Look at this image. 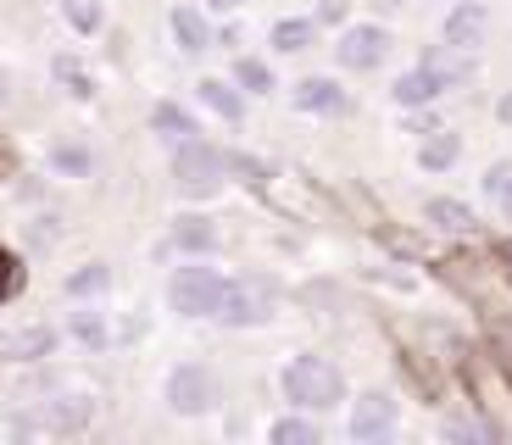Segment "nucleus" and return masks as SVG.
Here are the masks:
<instances>
[{
	"instance_id": "nucleus-33",
	"label": "nucleus",
	"mask_w": 512,
	"mask_h": 445,
	"mask_svg": "<svg viewBox=\"0 0 512 445\" xmlns=\"http://www.w3.org/2000/svg\"><path fill=\"white\" fill-rule=\"evenodd\" d=\"M496 206H501V217H507V223H512V190H507V195H501V201H496Z\"/></svg>"
},
{
	"instance_id": "nucleus-1",
	"label": "nucleus",
	"mask_w": 512,
	"mask_h": 445,
	"mask_svg": "<svg viewBox=\"0 0 512 445\" xmlns=\"http://www.w3.org/2000/svg\"><path fill=\"white\" fill-rule=\"evenodd\" d=\"M279 390H284V401H290L295 412H334L340 401H346V373L334 368L329 356L301 351V356L284 362Z\"/></svg>"
},
{
	"instance_id": "nucleus-19",
	"label": "nucleus",
	"mask_w": 512,
	"mask_h": 445,
	"mask_svg": "<svg viewBox=\"0 0 512 445\" xmlns=\"http://www.w3.org/2000/svg\"><path fill=\"white\" fill-rule=\"evenodd\" d=\"M151 128L162 134V140H173V145H179V140H190V134H201L195 112H184L179 101H162V106H156V112H151Z\"/></svg>"
},
{
	"instance_id": "nucleus-23",
	"label": "nucleus",
	"mask_w": 512,
	"mask_h": 445,
	"mask_svg": "<svg viewBox=\"0 0 512 445\" xmlns=\"http://www.w3.org/2000/svg\"><path fill=\"white\" fill-rule=\"evenodd\" d=\"M73 340H78V345H90V351H106V345H112V329H106V312H95V306L73 312Z\"/></svg>"
},
{
	"instance_id": "nucleus-28",
	"label": "nucleus",
	"mask_w": 512,
	"mask_h": 445,
	"mask_svg": "<svg viewBox=\"0 0 512 445\" xmlns=\"http://www.w3.org/2000/svg\"><path fill=\"white\" fill-rule=\"evenodd\" d=\"M51 162L62 167V173H90V156L78 151V145H62V151H51Z\"/></svg>"
},
{
	"instance_id": "nucleus-26",
	"label": "nucleus",
	"mask_w": 512,
	"mask_h": 445,
	"mask_svg": "<svg viewBox=\"0 0 512 445\" xmlns=\"http://www.w3.org/2000/svg\"><path fill=\"white\" fill-rule=\"evenodd\" d=\"M23 279H28V273H23V256L0 245V301H12V295L23 290Z\"/></svg>"
},
{
	"instance_id": "nucleus-4",
	"label": "nucleus",
	"mask_w": 512,
	"mask_h": 445,
	"mask_svg": "<svg viewBox=\"0 0 512 445\" xmlns=\"http://www.w3.org/2000/svg\"><path fill=\"white\" fill-rule=\"evenodd\" d=\"M223 178H229V167H223L218 145H206L201 134H190V140L173 145V184H179L184 195H212Z\"/></svg>"
},
{
	"instance_id": "nucleus-20",
	"label": "nucleus",
	"mask_w": 512,
	"mask_h": 445,
	"mask_svg": "<svg viewBox=\"0 0 512 445\" xmlns=\"http://www.w3.org/2000/svg\"><path fill=\"white\" fill-rule=\"evenodd\" d=\"M106 290H112V267L106 262H84L78 273H67V295L73 301H101Z\"/></svg>"
},
{
	"instance_id": "nucleus-7",
	"label": "nucleus",
	"mask_w": 512,
	"mask_h": 445,
	"mask_svg": "<svg viewBox=\"0 0 512 445\" xmlns=\"http://www.w3.org/2000/svg\"><path fill=\"white\" fill-rule=\"evenodd\" d=\"M446 89H451V73L440 62H429V56H423L418 67H407V73L390 84V95H396L401 112H418V106H435Z\"/></svg>"
},
{
	"instance_id": "nucleus-15",
	"label": "nucleus",
	"mask_w": 512,
	"mask_h": 445,
	"mask_svg": "<svg viewBox=\"0 0 512 445\" xmlns=\"http://www.w3.org/2000/svg\"><path fill=\"white\" fill-rule=\"evenodd\" d=\"M195 89H201V101L212 106L223 123H245V89L234 84V78H201Z\"/></svg>"
},
{
	"instance_id": "nucleus-22",
	"label": "nucleus",
	"mask_w": 512,
	"mask_h": 445,
	"mask_svg": "<svg viewBox=\"0 0 512 445\" xmlns=\"http://www.w3.org/2000/svg\"><path fill=\"white\" fill-rule=\"evenodd\" d=\"M268 440L273 445H323V429L307 418V412H290V418H279L268 429Z\"/></svg>"
},
{
	"instance_id": "nucleus-10",
	"label": "nucleus",
	"mask_w": 512,
	"mask_h": 445,
	"mask_svg": "<svg viewBox=\"0 0 512 445\" xmlns=\"http://www.w3.org/2000/svg\"><path fill=\"white\" fill-rule=\"evenodd\" d=\"M485 28H490V12L479 6V0H457L446 12V45H457V51H479L485 45Z\"/></svg>"
},
{
	"instance_id": "nucleus-25",
	"label": "nucleus",
	"mask_w": 512,
	"mask_h": 445,
	"mask_svg": "<svg viewBox=\"0 0 512 445\" xmlns=\"http://www.w3.org/2000/svg\"><path fill=\"white\" fill-rule=\"evenodd\" d=\"M51 73H56V78H62V84H67V95H73V101H90V95H95L90 73H84V67L73 62V56H56V62H51Z\"/></svg>"
},
{
	"instance_id": "nucleus-32",
	"label": "nucleus",
	"mask_w": 512,
	"mask_h": 445,
	"mask_svg": "<svg viewBox=\"0 0 512 445\" xmlns=\"http://www.w3.org/2000/svg\"><path fill=\"white\" fill-rule=\"evenodd\" d=\"M12 101V78H6V67H0V106Z\"/></svg>"
},
{
	"instance_id": "nucleus-2",
	"label": "nucleus",
	"mask_w": 512,
	"mask_h": 445,
	"mask_svg": "<svg viewBox=\"0 0 512 445\" xmlns=\"http://www.w3.org/2000/svg\"><path fill=\"white\" fill-rule=\"evenodd\" d=\"M223 273L218 267H206L201 256H190L184 267H173V279H167V306L179 312V318H212L223 301Z\"/></svg>"
},
{
	"instance_id": "nucleus-8",
	"label": "nucleus",
	"mask_w": 512,
	"mask_h": 445,
	"mask_svg": "<svg viewBox=\"0 0 512 445\" xmlns=\"http://www.w3.org/2000/svg\"><path fill=\"white\" fill-rule=\"evenodd\" d=\"M396 395H384V390H368L351 401V440H390L396 434Z\"/></svg>"
},
{
	"instance_id": "nucleus-21",
	"label": "nucleus",
	"mask_w": 512,
	"mask_h": 445,
	"mask_svg": "<svg viewBox=\"0 0 512 445\" xmlns=\"http://www.w3.org/2000/svg\"><path fill=\"white\" fill-rule=\"evenodd\" d=\"M229 78L245 89V95H273V89H279V84H273V67L262 62V56H234Z\"/></svg>"
},
{
	"instance_id": "nucleus-13",
	"label": "nucleus",
	"mask_w": 512,
	"mask_h": 445,
	"mask_svg": "<svg viewBox=\"0 0 512 445\" xmlns=\"http://www.w3.org/2000/svg\"><path fill=\"white\" fill-rule=\"evenodd\" d=\"M218 245H223V234H218V223H212V217L184 212L179 223H173V251H184V256H212Z\"/></svg>"
},
{
	"instance_id": "nucleus-35",
	"label": "nucleus",
	"mask_w": 512,
	"mask_h": 445,
	"mask_svg": "<svg viewBox=\"0 0 512 445\" xmlns=\"http://www.w3.org/2000/svg\"><path fill=\"white\" fill-rule=\"evenodd\" d=\"M0 173H6V140H0Z\"/></svg>"
},
{
	"instance_id": "nucleus-3",
	"label": "nucleus",
	"mask_w": 512,
	"mask_h": 445,
	"mask_svg": "<svg viewBox=\"0 0 512 445\" xmlns=\"http://www.w3.org/2000/svg\"><path fill=\"white\" fill-rule=\"evenodd\" d=\"M162 401H167V412H179V418H206V412L223 401V379L206 368V362H179L162 384Z\"/></svg>"
},
{
	"instance_id": "nucleus-11",
	"label": "nucleus",
	"mask_w": 512,
	"mask_h": 445,
	"mask_svg": "<svg viewBox=\"0 0 512 445\" xmlns=\"http://www.w3.org/2000/svg\"><path fill=\"white\" fill-rule=\"evenodd\" d=\"M167 28H173V39H179V51H184V56L212 51V23H206V6H190V0H179V6L167 12Z\"/></svg>"
},
{
	"instance_id": "nucleus-18",
	"label": "nucleus",
	"mask_w": 512,
	"mask_h": 445,
	"mask_svg": "<svg viewBox=\"0 0 512 445\" xmlns=\"http://www.w3.org/2000/svg\"><path fill=\"white\" fill-rule=\"evenodd\" d=\"M457 156H462V140L451 134V128L423 134V145H418V167H423V173H446V167H457Z\"/></svg>"
},
{
	"instance_id": "nucleus-16",
	"label": "nucleus",
	"mask_w": 512,
	"mask_h": 445,
	"mask_svg": "<svg viewBox=\"0 0 512 445\" xmlns=\"http://www.w3.org/2000/svg\"><path fill=\"white\" fill-rule=\"evenodd\" d=\"M90 418H95L90 395H62V401H51V407H45V418H39V423H45L51 434H78Z\"/></svg>"
},
{
	"instance_id": "nucleus-9",
	"label": "nucleus",
	"mask_w": 512,
	"mask_h": 445,
	"mask_svg": "<svg viewBox=\"0 0 512 445\" xmlns=\"http://www.w3.org/2000/svg\"><path fill=\"white\" fill-rule=\"evenodd\" d=\"M290 101H295V112H307V117H334V112H346L351 106V95L340 89V78H301V84L290 89Z\"/></svg>"
},
{
	"instance_id": "nucleus-14",
	"label": "nucleus",
	"mask_w": 512,
	"mask_h": 445,
	"mask_svg": "<svg viewBox=\"0 0 512 445\" xmlns=\"http://www.w3.org/2000/svg\"><path fill=\"white\" fill-rule=\"evenodd\" d=\"M268 45L279 56L312 51V45H318V17H279V23H273V34H268Z\"/></svg>"
},
{
	"instance_id": "nucleus-27",
	"label": "nucleus",
	"mask_w": 512,
	"mask_h": 445,
	"mask_svg": "<svg viewBox=\"0 0 512 445\" xmlns=\"http://www.w3.org/2000/svg\"><path fill=\"white\" fill-rule=\"evenodd\" d=\"M507 190H512V162H496V167L485 173V195H490V201H501Z\"/></svg>"
},
{
	"instance_id": "nucleus-17",
	"label": "nucleus",
	"mask_w": 512,
	"mask_h": 445,
	"mask_svg": "<svg viewBox=\"0 0 512 445\" xmlns=\"http://www.w3.org/2000/svg\"><path fill=\"white\" fill-rule=\"evenodd\" d=\"M423 217L435 223V229H446V234H474V206L468 201H457V195H435V201L423 206Z\"/></svg>"
},
{
	"instance_id": "nucleus-5",
	"label": "nucleus",
	"mask_w": 512,
	"mask_h": 445,
	"mask_svg": "<svg viewBox=\"0 0 512 445\" xmlns=\"http://www.w3.org/2000/svg\"><path fill=\"white\" fill-rule=\"evenodd\" d=\"M273 306H279V295L268 290V284L256 279H229L223 284V301L212 318L223 323V329H256V323H273Z\"/></svg>"
},
{
	"instance_id": "nucleus-6",
	"label": "nucleus",
	"mask_w": 512,
	"mask_h": 445,
	"mask_svg": "<svg viewBox=\"0 0 512 445\" xmlns=\"http://www.w3.org/2000/svg\"><path fill=\"white\" fill-rule=\"evenodd\" d=\"M390 45H396V39H390L384 23H351V28H340L334 56H340V67H351V73H373V67H384Z\"/></svg>"
},
{
	"instance_id": "nucleus-30",
	"label": "nucleus",
	"mask_w": 512,
	"mask_h": 445,
	"mask_svg": "<svg viewBox=\"0 0 512 445\" xmlns=\"http://www.w3.org/2000/svg\"><path fill=\"white\" fill-rule=\"evenodd\" d=\"M201 6H206V12H240L245 0H201Z\"/></svg>"
},
{
	"instance_id": "nucleus-24",
	"label": "nucleus",
	"mask_w": 512,
	"mask_h": 445,
	"mask_svg": "<svg viewBox=\"0 0 512 445\" xmlns=\"http://www.w3.org/2000/svg\"><path fill=\"white\" fill-rule=\"evenodd\" d=\"M62 17L73 23V34H101L106 6H101V0H62Z\"/></svg>"
},
{
	"instance_id": "nucleus-12",
	"label": "nucleus",
	"mask_w": 512,
	"mask_h": 445,
	"mask_svg": "<svg viewBox=\"0 0 512 445\" xmlns=\"http://www.w3.org/2000/svg\"><path fill=\"white\" fill-rule=\"evenodd\" d=\"M56 340H62L56 329L34 323V329H6V334H0V351L12 356V362H51V356H56Z\"/></svg>"
},
{
	"instance_id": "nucleus-29",
	"label": "nucleus",
	"mask_w": 512,
	"mask_h": 445,
	"mask_svg": "<svg viewBox=\"0 0 512 445\" xmlns=\"http://www.w3.org/2000/svg\"><path fill=\"white\" fill-rule=\"evenodd\" d=\"M351 17V0H323L318 6V23H346Z\"/></svg>"
},
{
	"instance_id": "nucleus-31",
	"label": "nucleus",
	"mask_w": 512,
	"mask_h": 445,
	"mask_svg": "<svg viewBox=\"0 0 512 445\" xmlns=\"http://www.w3.org/2000/svg\"><path fill=\"white\" fill-rule=\"evenodd\" d=\"M496 117H501V123H512V89H507V95L496 101Z\"/></svg>"
},
{
	"instance_id": "nucleus-34",
	"label": "nucleus",
	"mask_w": 512,
	"mask_h": 445,
	"mask_svg": "<svg viewBox=\"0 0 512 445\" xmlns=\"http://www.w3.org/2000/svg\"><path fill=\"white\" fill-rule=\"evenodd\" d=\"M373 6H379V12H396V6H401V0H373Z\"/></svg>"
}]
</instances>
